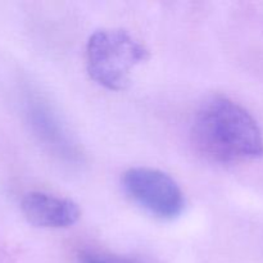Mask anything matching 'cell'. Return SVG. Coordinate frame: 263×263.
<instances>
[{"label": "cell", "mask_w": 263, "mask_h": 263, "mask_svg": "<svg viewBox=\"0 0 263 263\" xmlns=\"http://www.w3.org/2000/svg\"><path fill=\"white\" fill-rule=\"evenodd\" d=\"M192 139L200 154L218 163L263 157V135L257 121L246 108L225 97H213L200 105Z\"/></svg>", "instance_id": "cell-1"}, {"label": "cell", "mask_w": 263, "mask_h": 263, "mask_svg": "<svg viewBox=\"0 0 263 263\" xmlns=\"http://www.w3.org/2000/svg\"><path fill=\"white\" fill-rule=\"evenodd\" d=\"M148 58L145 45L121 28L95 31L86 45L89 76L113 91L125 90L130 85L134 68Z\"/></svg>", "instance_id": "cell-2"}, {"label": "cell", "mask_w": 263, "mask_h": 263, "mask_svg": "<svg viewBox=\"0 0 263 263\" xmlns=\"http://www.w3.org/2000/svg\"><path fill=\"white\" fill-rule=\"evenodd\" d=\"M123 189L128 197L161 220H174L185 208V198L170 175L149 167H135L123 174Z\"/></svg>", "instance_id": "cell-3"}, {"label": "cell", "mask_w": 263, "mask_h": 263, "mask_svg": "<svg viewBox=\"0 0 263 263\" xmlns=\"http://www.w3.org/2000/svg\"><path fill=\"white\" fill-rule=\"evenodd\" d=\"M21 211L33 226L44 229H64L80 220L81 211L71 199L43 192H30L21 200Z\"/></svg>", "instance_id": "cell-4"}, {"label": "cell", "mask_w": 263, "mask_h": 263, "mask_svg": "<svg viewBox=\"0 0 263 263\" xmlns=\"http://www.w3.org/2000/svg\"><path fill=\"white\" fill-rule=\"evenodd\" d=\"M23 105H25L26 117L36 135L59 149H66L68 146L66 136L62 133L55 117L41 100H39L37 98L28 97L26 98Z\"/></svg>", "instance_id": "cell-5"}, {"label": "cell", "mask_w": 263, "mask_h": 263, "mask_svg": "<svg viewBox=\"0 0 263 263\" xmlns=\"http://www.w3.org/2000/svg\"><path fill=\"white\" fill-rule=\"evenodd\" d=\"M81 263H138L123 257L112 256V254L99 253L94 251H82L79 256Z\"/></svg>", "instance_id": "cell-6"}]
</instances>
